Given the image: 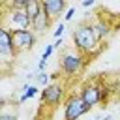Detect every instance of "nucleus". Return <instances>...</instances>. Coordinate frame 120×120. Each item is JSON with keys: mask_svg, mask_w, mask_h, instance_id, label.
I'll return each instance as SVG.
<instances>
[{"mask_svg": "<svg viewBox=\"0 0 120 120\" xmlns=\"http://www.w3.org/2000/svg\"><path fill=\"white\" fill-rule=\"evenodd\" d=\"M94 2H96V0H82V6H84V8H88V6H94Z\"/></svg>", "mask_w": 120, "mask_h": 120, "instance_id": "nucleus-20", "label": "nucleus"}, {"mask_svg": "<svg viewBox=\"0 0 120 120\" xmlns=\"http://www.w3.org/2000/svg\"><path fill=\"white\" fill-rule=\"evenodd\" d=\"M28 2H30V0H11L9 6H13V8H26Z\"/></svg>", "mask_w": 120, "mask_h": 120, "instance_id": "nucleus-16", "label": "nucleus"}, {"mask_svg": "<svg viewBox=\"0 0 120 120\" xmlns=\"http://www.w3.org/2000/svg\"><path fill=\"white\" fill-rule=\"evenodd\" d=\"M11 34H13V41H15V47H17V51H19V52L34 49L36 39H38V34H36L32 28H19V30H11Z\"/></svg>", "mask_w": 120, "mask_h": 120, "instance_id": "nucleus-7", "label": "nucleus"}, {"mask_svg": "<svg viewBox=\"0 0 120 120\" xmlns=\"http://www.w3.org/2000/svg\"><path fill=\"white\" fill-rule=\"evenodd\" d=\"M92 26H94V32H96V36H98V39L99 41H103V39H107L109 36H111V32H112V28H111V24L105 21V19H96L94 22H92Z\"/></svg>", "mask_w": 120, "mask_h": 120, "instance_id": "nucleus-11", "label": "nucleus"}, {"mask_svg": "<svg viewBox=\"0 0 120 120\" xmlns=\"http://www.w3.org/2000/svg\"><path fill=\"white\" fill-rule=\"evenodd\" d=\"M96 120H112V116L111 114H105V116H98Z\"/></svg>", "mask_w": 120, "mask_h": 120, "instance_id": "nucleus-21", "label": "nucleus"}, {"mask_svg": "<svg viewBox=\"0 0 120 120\" xmlns=\"http://www.w3.org/2000/svg\"><path fill=\"white\" fill-rule=\"evenodd\" d=\"M71 39H73V45L75 49H79L81 52H84L86 56H98L103 49V45H99L101 41L98 39L96 32H94V26L92 22H81L73 34H71Z\"/></svg>", "mask_w": 120, "mask_h": 120, "instance_id": "nucleus-1", "label": "nucleus"}, {"mask_svg": "<svg viewBox=\"0 0 120 120\" xmlns=\"http://www.w3.org/2000/svg\"><path fill=\"white\" fill-rule=\"evenodd\" d=\"M51 22H52V19L47 15V11H45V9H41V11H39V15L32 21V30H34L38 36H41V34H45V30H49Z\"/></svg>", "mask_w": 120, "mask_h": 120, "instance_id": "nucleus-10", "label": "nucleus"}, {"mask_svg": "<svg viewBox=\"0 0 120 120\" xmlns=\"http://www.w3.org/2000/svg\"><path fill=\"white\" fill-rule=\"evenodd\" d=\"M43 9L47 11V15L54 21L62 15V11L66 9V0H41Z\"/></svg>", "mask_w": 120, "mask_h": 120, "instance_id": "nucleus-9", "label": "nucleus"}, {"mask_svg": "<svg viewBox=\"0 0 120 120\" xmlns=\"http://www.w3.org/2000/svg\"><path fill=\"white\" fill-rule=\"evenodd\" d=\"M58 62H60V71L66 77H75V75H79L84 69V66H86V54L81 52L75 47L73 49H64L62 54H60V58H58Z\"/></svg>", "mask_w": 120, "mask_h": 120, "instance_id": "nucleus-2", "label": "nucleus"}, {"mask_svg": "<svg viewBox=\"0 0 120 120\" xmlns=\"http://www.w3.org/2000/svg\"><path fill=\"white\" fill-rule=\"evenodd\" d=\"M118 90H120V79H118Z\"/></svg>", "mask_w": 120, "mask_h": 120, "instance_id": "nucleus-23", "label": "nucleus"}, {"mask_svg": "<svg viewBox=\"0 0 120 120\" xmlns=\"http://www.w3.org/2000/svg\"><path fill=\"white\" fill-rule=\"evenodd\" d=\"M24 9H26L28 17H30V19L34 21V19H36V17L39 15V11L43 9V6H41V0H30V2L26 4V8H24Z\"/></svg>", "mask_w": 120, "mask_h": 120, "instance_id": "nucleus-12", "label": "nucleus"}, {"mask_svg": "<svg viewBox=\"0 0 120 120\" xmlns=\"http://www.w3.org/2000/svg\"><path fill=\"white\" fill-rule=\"evenodd\" d=\"M2 26H8L9 30L32 28V19L28 17V13H26L24 8H13V6H9V8L4 11Z\"/></svg>", "mask_w": 120, "mask_h": 120, "instance_id": "nucleus-3", "label": "nucleus"}, {"mask_svg": "<svg viewBox=\"0 0 120 120\" xmlns=\"http://www.w3.org/2000/svg\"><path fill=\"white\" fill-rule=\"evenodd\" d=\"M73 15H75V8H69V9L66 11L64 19H66V21H71V19H73Z\"/></svg>", "mask_w": 120, "mask_h": 120, "instance_id": "nucleus-19", "label": "nucleus"}, {"mask_svg": "<svg viewBox=\"0 0 120 120\" xmlns=\"http://www.w3.org/2000/svg\"><path fill=\"white\" fill-rule=\"evenodd\" d=\"M54 49H56V47H54V43H52V45H47V47H45V51H43V54H41V60H49Z\"/></svg>", "mask_w": 120, "mask_h": 120, "instance_id": "nucleus-15", "label": "nucleus"}, {"mask_svg": "<svg viewBox=\"0 0 120 120\" xmlns=\"http://www.w3.org/2000/svg\"><path fill=\"white\" fill-rule=\"evenodd\" d=\"M92 107L86 105V101L79 96H69L66 101H64V120H79L82 114H86Z\"/></svg>", "mask_w": 120, "mask_h": 120, "instance_id": "nucleus-5", "label": "nucleus"}, {"mask_svg": "<svg viewBox=\"0 0 120 120\" xmlns=\"http://www.w3.org/2000/svg\"><path fill=\"white\" fill-rule=\"evenodd\" d=\"M0 120H17V116L11 114V112H2L0 114Z\"/></svg>", "mask_w": 120, "mask_h": 120, "instance_id": "nucleus-18", "label": "nucleus"}, {"mask_svg": "<svg viewBox=\"0 0 120 120\" xmlns=\"http://www.w3.org/2000/svg\"><path fill=\"white\" fill-rule=\"evenodd\" d=\"M36 81H38V84L47 86V84H49V81H51V75H49V73H45V71H39V73L36 75Z\"/></svg>", "mask_w": 120, "mask_h": 120, "instance_id": "nucleus-14", "label": "nucleus"}, {"mask_svg": "<svg viewBox=\"0 0 120 120\" xmlns=\"http://www.w3.org/2000/svg\"><path fill=\"white\" fill-rule=\"evenodd\" d=\"M107 88L99 82V81H90L86 82L82 88H81V98L86 101V105L94 107V105H99L107 99Z\"/></svg>", "mask_w": 120, "mask_h": 120, "instance_id": "nucleus-4", "label": "nucleus"}, {"mask_svg": "<svg viewBox=\"0 0 120 120\" xmlns=\"http://www.w3.org/2000/svg\"><path fill=\"white\" fill-rule=\"evenodd\" d=\"M64 99V86L60 82H49L41 90V101L49 107H58Z\"/></svg>", "mask_w": 120, "mask_h": 120, "instance_id": "nucleus-8", "label": "nucleus"}, {"mask_svg": "<svg viewBox=\"0 0 120 120\" xmlns=\"http://www.w3.org/2000/svg\"><path fill=\"white\" fill-rule=\"evenodd\" d=\"M60 45H62V38H56V41H54V47H56V49H60Z\"/></svg>", "mask_w": 120, "mask_h": 120, "instance_id": "nucleus-22", "label": "nucleus"}, {"mask_svg": "<svg viewBox=\"0 0 120 120\" xmlns=\"http://www.w3.org/2000/svg\"><path fill=\"white\" fill-rule=\"evenodd\" d=\"M22 90H24V92H22V96L19 98V103H24L26 99H30V98L38 96V92H39V90H38V86H34V84H28V82L22 86Z\"/></svg>", "mask_w": 120, "mask_h": 120, "instance_id": "nucleus-13", "label": "nucleus"}, {"mask_svg": "<svg viewBox=\"0 0 120 120\" xmlns=\"http://www.w3.org/2000/svg\"><path fill=\"white\" fill-rule=\"evenodd\" d=\"M17 47H15V41H13V34L8 26H2L0 28V58L4 64H8L11 58L17 56Z\"/></svg>", "mask_w": 120, "mask_h": 120, "instance_id": "nucleus-6", "label": "nucleus"}, {"mask_svg": "<svg viewBox=\"0 0 120 120\" xmlns=\"http://www.w3.org/2000/svg\"><path fill=\"white\" fill-rule=\"evenodd\" d=\"M64 30H66V26H64V22H60V24L56 26V30H54V38H62Z\"/></svg>", "mask_w": 120, "mask_h": 120, "instance_id": "nucleus-17", "label": "nucleus"}]
</instances>
